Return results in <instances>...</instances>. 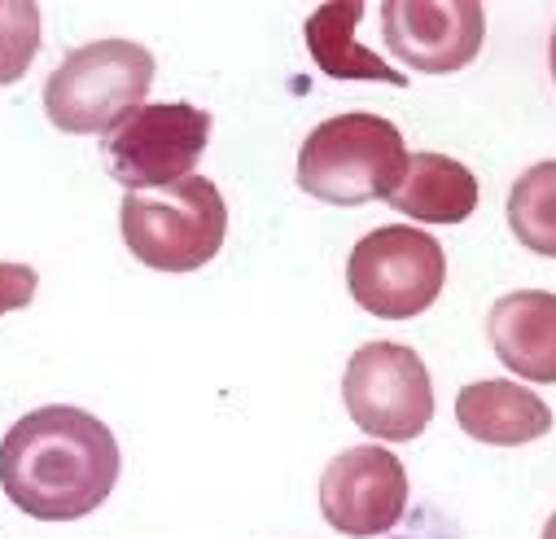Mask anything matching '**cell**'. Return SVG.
Segmentation results:
<instances>
[{"label":"cell","mask_w":556,"mask_h":539,"mask_svg":"<svg viewBox=\"0 0 556 539\" xmlns=\"http://www.w3.org/2000/svg\"><path fill=\"white\" fill-rule=\"evenodd\" d=\"M118 443L105 422L71 403L27 413L0 443V487L40 522H75L110 500Z\"/></svg>","instance_id":"1"},{"label":"cell","mask_w":556,"mask_h":539,"mask_svg":"<svg viewBox=\"0 0 556 539\" xmlns=\"http://www.w3.org/2000/svg\"><path fill=\"white\" fill-rule=\"evenodd\" d=\"M154 84V53L136 40H92L71 49L45 84V114L71 137L118 131L146 105Z\"/></svg>","instance_id":"2"},{"label":"cell","mask_w":556,"mask_h":539,"mask_svg":"<svg viewBox=\"0 0 556 539\" xmlns=\"http://www.w3.org/2000/svg\"><path fill=\"white\" fill-rule=\"evenodd\" d=\"M407 146L381 114H333L299 150V189L329 206H359L390 198L407 172Z\"/></svg>","instance_id":"3"},{"label":"cell","mask_w":556,"mask_h":539,"mask_svg":"<svg viewBox=\"0 0 556 539\" xmlns=\"http://www.w3.org/2000/svg\"><path fill=\"white\" fill-rule=\"evenodd\" d=\"M118 224L127 250L154 273H198L224 246L228 206L206 176H189L167 189L123 193Z\"/></svg>","instance_id":"4"},{"label":"cell","mask_w":556,"mask_h":539,"mask_svg":"<svg viewBox=\"0 0 556 539\" xmlns=\"http://www.w3.org/2000/svg\"><path fill=\"white\" fill-rule=\"evenodd\" d=\"M447 281V254L443 246L412 228V224H386L355 241L346 259V286L351 299L381 321H407L439 303Z\"/></svg>","instance_id":"5"},{"label":"cell","mask_w":556,"mask_h":539,"mask_svg":"<svg viewBox=\"0 0 556 539\" xmlns=\"http://www.w3.org/2000/svg\"><path fill=\"white\" fill-rule=\"evenodd\" d=\"M342 399L351 422L381 443H407L434 422L430 368L403 342H364L346 364Z\"/></svg>","instance_id":"6"},{"label":"cell","mask_w":556,"mask_h":539,"mask_svg":"<svg viewBox=\"0 0 556 539\" xmlns=\"http://www.w3.org/2000/svg\"><path fill=\"white\" fill-rule=\"evenodd\" d=\"M211 141V114L189 101H154L136 110L105 146L110 176L127 193L167 189L193 176Z\"/></svg>","instance_id":"7"},{"label":"cell","mask_w":556,"mask_h":539,"mask_svg":"<svg viewBox=\"0 0 556 539\" xmlns=\"http://www.w3.org/2000/svg\"><path fill=\"white\" fill-rule=\"evenodd\" d=\"M381 32L403 66L421 75H456L482 53L486 14L478 0H386Z\"/></svg>","instance_id":"8"},{"label":"cell","mask_w":556,"mask_h":539,"mask_svg":"<svg viewBox=\"0 0 556 539\" xmlns=\"http://www.w3.org/2000/svg\"><path fill=\"white\" fill-rule=\"evenodd\" d=\"M407 509V469L381 443L346 448L320 478V513L338 535L372 539L399 526Z\"/></svg>","instance_id":"9"},{"label":"cell","mask_w":556,"mask_h":539,"mask_svg":"<svg viewBox=\"0 0 556 539\" xmlns=\"http://www.w3.org/2000/svg\"><path fill=\"white\" fill-rule=\"evenodd\" d=\"M486 334L508 373L526 381H556V294H504L486 316Z\"/></svg>","instance_id":"10"},{"label":"cell","mask_w":556,"mask_h":539,"mask_svg":"<svg viewBox=\"0 0 556 539\" xmlns=\"http://www.w3.org/2000/svg\"><path fill=\"white\" fill-rule=\"evenodd\" d=\"M456 422L469 439L491 448H521L552 430V409L521 381H469L456 394Z\"/></svg>","instance_id":"11"},{"label":"cell","mask_w":556,"mask_h":539,"mask_svg":"<svg viewBox=\"0 0 556 539\" xmlns=\"http://www.w3.org/2000/svg\"><path fill=\"white\" fill-rule=\"evenodd\" d=\"M386 202L416 224H465L478 211V180L447 154H412Z\"/></svg>","instance_id":"12"},{"label":"cell","mask_w":556,"mask_h":539,"mask_svg":"<svg viewBox=\"0 0 556 539\" xmlns=\"http://www.w3.org/2000/svg\"><path fill=\"white\" fill-rule=\"evenodd\" d=\"M359 18H364L359 0H338V5H320V10L307 18V49H312L316 66H320L329 79H381V84L403 88L407 75H403V71H390L377 53H368V49L355 40V23H359Z\"/></svg>","instance_id":"13"},{"label":"cell","mask_w":556,"mask_h":539,"mask_svg":"<svg viewBox=\"0 0 556 539\" xmlns=\"http://www.w3.org/2000/svg\"><path fill=\"white\" fill-rule=\"evenodd\" d=\"M508 228L534 254L556 259V159L534 163L508 193Z\"/></svg>","instance_id":"14"},{"label":"cell","mask_w":556,"mask_h":539,"mask_svg":"<svg viewBox=\"0 0 556 539\" xmlns=\"http://www.w3.org/2000/svg\"><path fill=\"white\" fill-rule=\"evenodd\" d=\"M40 53V5L36 0H0V88L18 84Z\"/></svg>","instance_id":"15"},{"label":"cell","mask_w":556,"mask_h":539,"mask_svg":"<svg viewBox=\"0 0 556 539\" xmlns=\"http://www.w3.org/2000/svg\"><path fill=\"white\" fill-rule=\"evenodd\" d=\"M36 290H40L36 267H27V263H0V316L27 308L36 299Z\"/></svg>","instance_id":"16"},{"label":"cell","mask_w":556,"mask_h":539,"mask_svg":"<svg viewBox=\"0 0 556 539\" xmlns=\"http://www.w3.org/2000/svg\"><path fill=\"white\" fill-rule=\"evenodd\" d=\"M547 71H552V79H556V27H552V40H547Z\"/></svg>","instance_id":"17"},{"label":"cell","mask_w":556,"mask_h":539,"mask_svg":"<svg viewBox=\"0 0 556 539\" xmlns=\"http://www.w3.org/2000/svg\"><path fill=\"white\" fill-rule=\"evenodd\" d=\"M543 539H556V513L547 517V526H543Z\"/></svg>","instance_id":"18"}]
</instances>
